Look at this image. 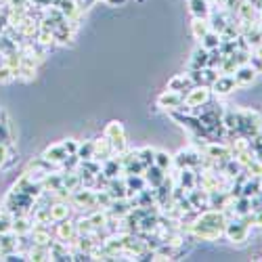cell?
<instances>
[{"mask_svg":"<svg viewBox=\"0 0 262 262\" xmlns=\"http://www.w3.org/2000/svg\"><path fill=\"white\" fill-rule=\"evenodd\" d=\"M212 101V91H210V86H204V84H195L193 89H189L185 93V107L189 109V114L193 116H198L202 112V107Z\"/></svg>","mask_w":262,"mask_h":262,"instance_id":"6da1fadb","label":"cell"},{"mask_svg":"<svg viewBox=\"0 0 262 262\" xmlns=\"http://www.w3.org/2000/svg\"><path fill=\"white\" fill-rule=\"evenodd\" d=\"M223 235H227V239L235 246H244L250 237V225L244 221V218H229Z\"/></svg>","mask_w":262,"mask_h":262,"instance_id":"7a4b0ae2","label":"cell"},{"mask_svg":"<svg viewBox=\"0 0 262 262\" xmlns=\"http://www.w3.org/2000/svg\"><path fill=\"white\" fill-rule=\"evenodd\" d=\"M103 135L109 139V143H112V147H114V154H116V156L124 154V151L128 149L126 130H124V124H122V122H118V120L109 122V124L105 126V130H103Z\"/></svg>","mask_w":262,"mask_h":262,"instance_id":"3957f363","label":"cell"},{"mask_svg":"<svg viewBox=\"0 0 262 262\" xmlns=\"http://www.w3.org/2000/svg\"><path fill=\"white\" fill-rule=\"evenodd\" d=\"M202 156H204V151L195 149V147L181 149L179 154L174 156V166H177L179 170L181 168H193V170H198L202 166Z\"/></svg>","mask_w":262,"mask_h":262,"instance_id":"277c9868","label":"cell"},{"mask_svg":"<svg viewBox=\"0 0 262 262\" xmlns=\"http://www.w3.org/2000/svg\"><path fill=\"white\" fill-rule=\"evenodd\" d=\"M158 107L164 112H189L185 107V95L181 93H172V91H164L158 99H156Z\"/></svg>","mask_w":262,"mask_h":262,"instance_id":"5b68a950","label":"cell"},{"mask_svg":"<svg viewBox=\"0 0 262 262\" xmlns=\"http://www.w3.org/2000/svg\"><path fill=\"white\" fill-rule=\"evenodd\" d=\"M53 225H55V229H53V237H55V239H59V242H63V244L72 246V250H74V244H76V239H78L76 223H72L70 218H68V221L53 223Z\"/></svg>","mask_w":262,"mask_h":262,"instance_id":"8992f818","label":"cell"},{"mask_svg":"<svg viewBox=\"0 0 262 262\" xmlns=\"http://www.w3.org/2000/svg\"><path fill=\"white\" fill-rule=\"evenodd\" d=\"M70 204L74 208H89V210H97V200H95V189L89 187H80L72 193Z\"/></svg>","mask_w":262,"mask_h":262,"instance_id":"52a82bcc","label":"cell"},{"mask_svg":"<svg viewBox=\"0 0 262 262\" xmlns=\"http://www.w3.org/2000/svg\"><path fill=\"white\" fill-rule=\"evenodd\" d=\"M235 89H237V82H235V78L231 74H221L216 78V82L210 86V91H212L214 97H227Z\"/></svg>","mask_w":262,"mask_h":262,"instance_id":"ba28073f","label":"cell"},{"mask_svg":"<svg viewBox=\"0 0 262 262\" xmlns=\"http://www.w3.org/2000/svg\"><path fill=\"white\" fill-rule=\"evenodd\" d=\"M30 239H32V246H42V248H49L51 242H53V233L47 225H40V223H34L32 231H30Z\"/></svg>","mask_w":262,"mask_h":262,"instance_id":"9c48e42d","label":"cell"},{"mask_svg":"<svg viewBox=\"0 0 262 262\" xmlns=\"http://www.w3.org/2000/svg\"><path fill=\"white\" fill-rule=\"evenodd\" d=\"M204 154L212 160V162H227L231 160V151H229V145L225 141H218V143H208L206 149H204Z\"/></svg>","mask_w":262,"mask_h":262,"instance_id":"30bf717a","label":"cell"},{"mask_svg":"<svg viewBox=\"0 0 262 262\" xmlns=\"http://www.w3.org/2000/svg\"><path fill=\"white\" fill-rule=\"evenodd\" d=\"M233 198L227 189H216V191H210L208 193V208L212 210H227L231 206Z\"/></svg>","mask_w":262,"mask_h":262,"instance_id":"8fae6325","label":"cell"},{"mask_svg":"<svg viewBox=\"0 0 262 262\" xmlns=\"http://www.w3.org/2000/svg\"><path fill=\"white\" fill-rule=\"evenodd\" d=\"M193 80L189 78V74H177V76H172L166 84V91H172V93H181L185 95L189 89H193Z\"/></svg>","mask_w":262,"mask_h":262,"instance_id":"7c38bea8","label":"cell"},{"mask_svg":"<svg viewBox=\"0 0 262 262\" xmlns=\"http://www.w3.org/2000/svg\"><path fill=\"white\" fill-rule=\"evenodd\" d=\"M49 212H51V223L68 221V218L72 216V204H70V202H59V200H53V204L49 206Z\"/></svg>","mask_w":262,"mask_h":262,"instance_id":"4fadbf2b","label":"cell"},{"mask_svg":"<svg viewBox=\"0 0 262 262\" xmlns=\"http://www.w3.org/2000/svg\"><path fill=\"white\" fill-rule=\"evenodd\" d=\"M256 76H258V72L252 68L250 63L239 65V68L235 70V74H233V78H235V82H237V89H239V86H250V84H254Z\"/></svg>","mask_w":262,"mask_h":262,"instance_id":"5bb4252c","label":"cell"},{"mask_svg":"<svg viewBox=\"0 0 262 262\" xmlns=\"http://www.w3.org/2000/svg\"><path fill=\"white\" fill-rule=\"evenodd\" d=\"M143 177H145V183H147L149 189H158V187L164 183V179H166V170H162V168L156 166V164H151V166L145 168Z\"/></svg>","mask_w":262,"mask_h":262,"instance_id":"9a60e30c","label":"cell"},{"mask_svg":"<svg viewBox=\"0 0 262 262\" xmlns=\"http://www.w3.org/2000/svg\"><path fill=\"white\" fill-rule=\"evenodd\" d=\"M70 154L65 151V147H63V143H55V145H49L45 151H42V158L45 160H49L51 164H55V166H59L61 168V164H63V160L68 158Z\"/></svg>","mask_w":262,"mask_h":262,"instance_id":"2e32d148","label":"cell"},{"mask_svg":"<svg viewBox=\"0 0 262 262\" xmlns=\"http://www.w3.org/2000/svg\"><path fill=\"white\" fill-rule=\"evenodd\" d=\"M105 189L109 191V195H112V200H124V198H128V187H126L124 174H120V177H116V179H109Z\"/></svg>","mask_w":262,"mask_h":262,"instance_id":"e0dca14e","label":"cell"},{"mask_svg":"<svg viewBox=\"0 0 262 262\" xmlns=\"http://www.w3.org/2000/svg\"><path fill=\"white\" fill-rule=\"evenodd\" d=\"M112 156H116L114 154V147H112V143H109V139L103 135V137H99V139H95V160H99V162H105V160H109Z\"/></svg>","mask_w":262,"mask_h":262,"instance_id":"ac0fdd59","label":"cell"},{"mask_svg":"<svg viewBox=\"0 0 262 262\" xmlns=\"http://www.w3.org/2000/svg\"><path fill=\"white\" fill-rule=\"evenodd\" d=\"M174 177H177V183L185 191H191L198 185V170H193V168H181L179 174H174Z\"/></svg>","mask_w":262,"mask_h":262,"instance_id":"d6986e66","label":"cell"},{"mask_svg":"<svg viewBox=\"0 0 262 262\" xmlns=\"http://www.w3.org/2000/svg\"><path fill=\"white\" fill-rule=\"evenodd\" d=\"M101 174H103V177H107V179L120 177V174H122V162H120V158L118 156H112L109 160H105L101 164Z\"/></svg>","mask_w":262,"mask_h":262,"instance_id":"ffe728a7","label":"cell"},{"mask_svg":"<svg viewBox=\"0 0 262 262\" xmlns=\"http://www.w3.org/2000/svg\"><path fill=\"white\" fill-rule=\"evenodd\" d=\"M126 187H128V198H135L139 191H143L147 187L143 174H126Z\"/></svg>","mask_w":262,"mask_h":262,"instance_id":"44dd1931","label":"cell"},{"mask_svg":"<svg viewBox=\"0 0 262 262\" xmlns=\"http://www.w3.org/2000/svg\"><path fill=\"white\" fill-rule=\"evenodd\" d=\"M208 57H210V51H206L202 45L191 53V59H189V70H202L208 65Z\"/></svg>","mask_w":262,"mask_h":262,"instance_id":"7402d4cb","label":"cell"},{"mask_svg":"<svg viewBox=\"0 0 262 262\" xmlns=\"http://www.w3.org/2000/svg\"><path fill=\"white\" fill-rule=\"evenodd\" d=\"M208 32H210L208 19H204V17H193V21H191V34H193V38L200 42Z\"/></svg>","mask_w":262,"mask_h":262,"instance_id":"603a6c76","label":"cell"},{"mask_svg":"<svg viewBox=\"0 0 262 262\" xmlns=\"http://www.w3.org/2000/svg\"><path fill=\"white\" fill-rule=\"evenodd\" d=\"M210 9H212V5L208 3V0H189V13H191L193 17H204V19H208Z\"/></svg>","mask_w":262,"mask_h":262,"instance_id":"cb8c5ba5","label":"cell"},{"mask_svg":"<svg viewBox=\"0 0 262 262\" xmlns=\"http://www.w3.org/2000/svg\"><path fill=\"white\" fill-rule=\"evenodd\" d=\"M260 191H262L260 177H248L242 185V195H246V198H254V195H258Z\"/></svg>","mask_w":262,"mask_h":262,"instance_id":"d4e9b609","label":"cell"},{"mask_svg":"<svg viewBox=\"0 0 262 262\" xmlns=\"http://www.w3.org/2000/svg\"><path fill=\"white\" fill-rule=\"evenodd\" d=\"M154 164H156V166H160L162 170H166V172H168V170L174 166V156H172V154H168V151H164V149H156Z\"/></svg>","mask_w":262,"mask_h":262,"instance_id":"484cf974","label":"cell"},{"mask_svg":"<svg viewBox=\"0 0 262 262\" xmlns=\"http://www.w3.org/2000/svg\"><path fill=\"white\" fill-rule=\"evenodd\" d=\"M221 40H223V38H221V34H216V32H212V30H210V32L200 40V45H202L206 51H214V49L221 47Z\"/></svg>","mask_w":262,"mask_h":262,"instance_id":"4316f807","label":"cell"},{"mask_svg":"<svg viewBox=\"0 0 262 262\" xmlns=\"http://www.w3.org/2000/svg\"><path fill=\"white\" fill-rule=\"evenodd\" d=\"M80 160H91L95 156V139L91 141H84L78 145V154H76Z\"/></svg>","mask_w":262,"mask_h":262,"instance_id":"83f0119b","label":"cell"},{"mask_svg":"<svg viewBox=\"0 0 262 262\" xmlns=\"http://www.w3.org/2000/svg\"><path fill=\"white\" fill-rule=\"evenodd\" d=\"M137 158L141 160V164L147 168V166H151L154 164V158H156V149L154 147H141V149H137Z\"/></svg>","mask_w":262,"mask_h":262,"instance_id":"f1b7e54d","label":"cell"},{"mask_svg":"<svg viewBox=\"0 0 262 262\" xmlns=\"http://www.w3.org/2000/svg\"><path fill=\"white\" fill-rule=\"evenodd\" d=\"M239 68V63H237V59H235V55H227L225 59H223V63H221V74H235V70Z\"/></svg>","mask_w":262,"mask_h":262,"instance_id":"f546056e","label":"cell"},{"mask_svg":"<svg viewBox=\"0 0 262 262\" xmlns=\"http://www.w3.org/2000/svg\"><path fill=\"white\" fill-rule=\"evenodd\" d=\"M15 78H17V74H15V70H13V68H9L7 63L0 65V86L11 84Z\"/></svg>","mask_w":262,"mask_h":262,"instance_id":"4dcf8cb0","label":"cell"},{"mask_svg":"<svg viewBox=\"0 0 262 262\" xmlns=\"http://www.w3.org/2000/svg\"><path fill=\"white\" fill-rule=\"evenodd\" d=\"M13 231V214L0 210V235L11 233Z\"/></svg>","mask_w":262,"mask_h":262,"instance_id":"1f68e13d","label":"cell"},{"mask_svg":"<svg viewBox=\"0 0 262 262\" xmlns=\"http://www.w3.org/2000/svg\"><path fill=\"white\" fill-rule=\"evenodd\" d=\"M76 229H78V235H93L97 229L91 225L89 221V216L86 218H80V221H76Z\"/></svg>","mask_w":262,"mask_h":262,"instance_id":"d6a6232c","label":"cell"},{"mask_svg":"<svg viewBox=\"0 0 262 262\" xmlns=\"http://www.w3.org/2000/svg\"><path fill=\"white\" fill-rule=\"evenodd\" d=\"M223 126L227 130H235L237 128V112H233V109H225V114H223Z\"/></svg>","mask_w":262,"mask_h":262,"instance_id":"836d02e7","label":"cell"},{"mask_svg":"<svg viewBox=\"0 0 262 262\" xmlns=\"http://www.w3.org/2000/svg\"><path fill=\"white\" fill-rule=\"evenodd\" d=\"M250 151L262 162V130H260V133L254 139H250Z\"/></svg>","mask_w":262,"mask_h":262,"instance_id":"e575fe53","label":"cell"},{"mask_svg":"<svg viewBox=\"0 0 262 262\" xmlns=\"http://www.w3.org/2000/svg\"><path fill=\"white\" fill-rule=\"evenodd\" d=\"M218 76H221V74H218V70H214V68H202V82H204V86H212Z\"/></svg>","mask_w":262,"mask_h":262,"instance_id":"d590c367","label":"cell"},{"mask_svg":"<svg viewBox=\"0 0 262 262\" xmlns=\"http://www.w3.org/2000/svg\"><path fill=\"white\" fill-rule=\"evenodd\" d=\"M80 158L74 154V156H68L63 160V164H61V170H65V172H72V170H78L80 168Z\"/></svg>","mask_w":262,"mask_h":262,"instance_id":"8d00e7d4","label":"cell"},{"mask_svg":"<svg viewBox=\"0 0 262 262\" xmlns=\"http://www.w3.org/2000/svg\"><path fill=\"white\" fill-rule=\"evenodd\" d=\"M244 221H246L250 227H262V210L246 214V216H244Z\"/></svg>","mask_w":262,"mask_h":262,"instance_id":"74e56055","label":"cell"},{"mask_svg":"<svg viewBox=\"0 0 262 262\" xmlns=\"http://www.w3.org/2000/svg\"><path fill=\"white\" fill-rule=\"evenodd\" d=\"M61 143H63V147H65V151H68V154H70V156H74V154H78V145H80V143H78L76 139H63Z\"/></svg>","mask_w":262,"mask_h":262,"instance_id":"f35d334b","label":"cell"},{"mask_svg":"<svg viewBox=\"0 0 262 262\" xmlns=\"http://www.w3.org/2000/svg\"><path fill=\"white\" fill-rule=\"evenodd\" d=\"M250 65H252V68H254L258 74H262V59H258L254 53L250 55Z\"/></svg>","mask_w":262,"mask_h":262,"instance_id":"ab89813d","label":"cell"},{"mask_svg":"<svg viewBox=\"0 0 262 262\" xmlns=\"http://www.w3.org/2000/svg\"><path fill=\"white\" fill-rule=\"evenodd\" d=\"M99 3V0H78V5H80V9L82 11H89L91 7H95Z\"/></svg>","mask_w":262,"mask_h":262,"instance_id":"60d3db41","label":"cell"},{"mask_svg":"<svg viewBox=\"0 0 262 262\" xmlns=\"http://www.w3.org/2000/svg\"><path fill=\"white\" fill-rule=\"evenodd\" d=\"M101 3H105L107 7H124L128 0H101Z\"/></svg>","mask_w":262,"mask_h":262,"instance_id":"b9f144b4","label":"cell"},{"mask_svg":"<svg viewBox=\"0 0 262 262\" xmlns=\"http://www.w3.org/2000/svg\"><path fill=\"white\" fill-rule=\"evenodd\" d=\"M252 53H254V55H256L258 59H262V45H260V47H256V49H254Z\"/></svg>","mask_w":262,"mask_h":262,"instance_id":"7bdbcfd3","label":"cell"},{"mask_svg":"<svg viewBox=\"0 0 262 262\" xmlns=\"http://www.w3.org/2000/svg\"><path fill=\"white\" fill-rule=\"evenodd\" d=\"M256 198H258V202H260V206H262V191H260V193L256 195Z\"/></svg>","mask_w":262,"mask_h":262,"instance_id":"ee69618b","label":"cell"},{"mask_svg":"<svg viewBox=\"0 0 262 262\" xmlns=\"http://www.w3.org/2000/svg\"><path fill=\"white\" fill-rule=\"evenodd\" d=\"M258 21H260V24H262V9L258 11Z\"/></svg>","mask_w":262,"mask_h":262,"instance_id":"f6af8a7d","label":"cell"},{"mask_svg":"<svg viewBox=\"0 0 262 262\" xmlns=\"http://www.w3.org/2000/svg\"><path fill=\"white\" fill-rule=\"evenodd\" d=\"M137 3H145V0H137Z\"/></svg>","mask_w":262,"mask_h":262,"instance_id":"bcb514c9","label":"cell"},{"mask_svg":"<svg viewBox=\"0 0 262 262\" xmlns=\"http://www.w3.org/2000/svg\"><path fill=\"white\" fill-rule=\"evenodd\" d=\"M260 183H262V174H260Z\"/></svg>","mask_w":262,"mask_h":262,"instance_id":"7dc6e473","label":"cell"},{"mask_svg":"<svg viewBox=\"0 0 262 262\" xmlns=\"http://www.w3.org/2000/svg\"><path fill=\"white\" fill-rule=\"evenodd\" d=\"M260 3H262V0H260Z\"/></svg>","mask_w":262,"mask_h":262,"instance_id":"c3c4849f","label":"cell"}]
</instances>
